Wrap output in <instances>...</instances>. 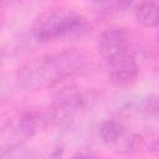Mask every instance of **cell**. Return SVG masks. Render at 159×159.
<instances>
[{
  "label": "cell",
  "instance_id": "1",
  "mask_svg": "<svg viewBox=\"0 0 159 159\" xmlns=\"http://www.w3.org/2000/svg\"><path fill=\"white\" fill-rule=\"evenodd\" d=\"M87 60L86 55L77 50L42 55L24 63L16 73V81L26 91L50 88L65 78L83 72Z\"/></svg>",
  "mask_w": 159,
  "mask_h": 159
},
{
  "label": "cell",
  "instance_id": "2",
  "mask_svg": "<svg viewBox=\"0 0 159 159\" xmlns=\"http://www.w3.org/2000/svg\"><path fill=\"white\" fill-rule=\"evenodd\" d=\"M88 21L72 10H53L45 12L32 26V37L40 43L75 40L89 32Z\"/></svg>",
  "mask_w": 159,
  "mask_h": 159
},
{
  "label": "cell",
  "instance_id": "3",
  "mask_svg": "<svg viewBox=\"0 0 159 159\" xmlns=\"http://www.w3.org/2000/svg\"><path fill=\"white\" fill-rule=\"evenodd\" d=\"M84 108V98L76 88H65L57 93L50 107V117L57 124H68Z\"/></svg>",
  "mask_w": 159,
  "mask_h": 159
},
{
  "label": "cell",
  "instance_id": "4",
  "mask_svg": "<svg viewBox=\"0 0 159 159\" xmlns=\"http://www.w3.org/2000/svg\"><path fill=\"white\" fill-rule=\"evenodd\" d=\"M102 142L118 153H133L138 150L140 138L127 130V128L117 120H104L98 129Z\"/></svg>",
  "mask_w": 159,
  "mask_h": 159
},
{
  "label": "cell",
  "instance_id": "5",
  "mask_svg": "<svg viewBox=\"0 0 159 159\" xmlns=\"http://www.w3.org/2000/svg\"><path fill=\"white\" fill-rule=\"evenodd\" d=\"M97 48L101 58L108 65L120 56L130 52L128 34L122 27L106 29L98 36Z\"/></svg>",
  "mask_w": 159,
  "mask_h": 159
},
{
  "label": "cell",
  "instance_id": "6",
  "mask_svg": "<svg viewBox=\"0 0 159 159\" xmlns=\"http://www.w3.org/2000/svg\"><path fill=\"white\" fill-rule=\"evenodd\" d=\"M107 66L109 80L117 87H127L132 84L135 82L139 73V66L132 52L120 56Z\"/></svg>",
  "mask_w": 159,
  "mask_h": 159
},
{
  "label": "cell",
  "instance_id": "7",
  "mask_svg": "<svg viewBox=\"0 0 159 159\" xmlns=\"http://www.w3.org/2000/svg\"><path fill=\"white\" fill-rule=\"evenodd\" d=\"M47 118L39 111H26L9 123V130L16 139H26L39 133L46 125Z\"/></svg>",
  "mask_w": 159,
  "mask_h": 159
},
{
  "label": "cell",
  "instance_id": "8",
  "mask_svg": "<svg viewBox=\"0 0 159 159\" xmlns=\"http://www.w3.org/2000/svg\"><path fill=\"white\" fill-rule=\"evenodd\" d=\"M134 17L144 27H159V1H142L134 5Z\"/></svg>",
  "mask_w": 159,
  "mask_h": 159
},
{
  "label": "cell",
  "instance_id": "9",
  "mask_svg": "<svg viewBox=\"0 0 159 159\" xmlns=\"http://www.w3.org/2000/svg\"><path fill=\"white\" fill-rule=\"evenodd\" d=\"M31 150L22 143H10L7 147H2L1 159H30Z\"/></svg>",
  "mask_w": 159,
  "mask_h": 159
},
{
  "label": "cell",
  "instance_id": "10",
  "mask_svg": "<svg viewBox=\"0 0 159 159\" xmlns=\"http://www.w3.org/2000/svg\"><path fill=\"white\" fill-rule=\"evenodd\" d=\"M142 112L154 120H159V94H154L144 99L142 104Z\"/></svg>",
  "mask_w": 159,
  "mask_h": 159
},
{
  "label": "cell",
  "instance_id": "11",
  "mask_svg": "<svg viewBox=\"0 0 159 159\" xmlns=\"http://www.w3.org/2000/svg\"><path fill=\"white\" fill-rule=\"evenodd\" d=\"M70 159H98L93 153L89 152H80L75 155H72Z\"/></svg>",
  "mask_w": 159,
  "mask_h": 159
},
{
  "label": "cell",
  "instance_id": "12",
  "mask_svg": "<svg viewBox=\"0 0 159 159\" xmlns=\"http://www.w3.org/2000/svg\"><path fill=\"white\" fill-rule=\"evenodd\" d=\"M150 152H152L154 155L159 157V137H157V138L152 142V144H150Z\"/></svg>",
  "mask_w": 159,
  "mask_h": 159
}]
</instances>
